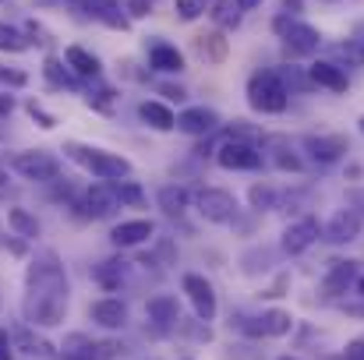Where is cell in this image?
Listing matches in <instances>:
<instances>
[{
    "instance_id": "obj_1",
    "label": "cell",
    "mask_w": 364,
    "mask_h": 360,
    "mask_svg": "<svg viewBox=\"0 0 364 360\" xmlns=\"http://www.w3.org/2000/svg\"><path fill=\"white\" fill-rule=\"evenodd\" d=\"M28 293H25V318L32 325H60L68 315V276L53 251H43L28 265Z\"/></svg>"
},
{
    "instance_id": "obj_2",
    "label": "cell",
    "mask_w": 364,
    "mask_h": 360,
    "mask_svg": "<svg viewBox=\"0 0 364 360\" xmlns=\"http://www.w3.org/2000/svg\"><path fill=\"white\" fill-rule=\"evenodd\" d=\"M247 103L258 114H283L290 103V89L279 71H255L247 82Z\"/></svg>"
},
{
    "instance_id": "obj_3",
    "label": "cell",
    "mask_w": 364,
    "mask_h": 360,
    "mask_svg": "<svg viewBox=\"0 0 364 360\" xmlns=\"http://www.w3.org/2000/svg\"><path fill=\"white\" fill-rule=\"evenodd\" d=\"M68 156L78 163V166H85L92 177H100V180H121L131 173V163L124 159V156H114V152H107V148H89V145H68Z\"/></svg>"
},
{
    "instance_id": "obj_4",
    "label": "cell",
    "mask_w": 364,
    "mask_h": 360,
    "mask_svg": "<svg viewBox=\"0 0 364 360\" xmlns=\"http://www.w3.org/2000/svg\"><path fill=\"white\" fill-rule=\"evenodd\" d=\"M272 28L283 36V43H287V50L290 53H315L318 50V43H322V36H318V28L315 25H308V21H297V18H290V14H279L276 21H272Z\"/></svg>"
},
{
    "instance_id": "obj_5",
    "label": "cell",
    "mask_w": 364,
    "mask_h": 360,
    "mask_svg": "<svg viewBox=\"0 0 364 360\" xmlns=\"http://www.w3.org/2000/svg\"><path fill=\"white\" fill-rule=\"evenodd\" d=\"M11 166L25 177V180H57L60 173V163L50 156V152H14L11 156Z\"/></svg>"
},
{
    "instance_id": "obj_6",
    "label": "cell",
    "mask_w": 364,
    "mask_h": 360,
    "mask_svg": "<svg viewBox=\"0 0 364 360\" xmlns=\"http://www.w3.org/2000/svg\"><path fill=\"white\" fill-rule=\"evenodd\" d=\"M198 212L209 223H230L237 216V198L223 187H205L198 191Z\"/></svg>"
},
{
    "instance_id": "obj_7",
    "label": "cell",
    "mask_w": 364,
    "mask_h": 360,
    "mask_svg": "<svg viewBox=\"0 0 364 360\" xmlns=\"http://www.w3.org/2000/svg\"><path fill=\"white\" fill-rule=\"evenodd\" d=\"M216 159H220L223 170H258V166H262V152H258L251 141H244V138L223 141L220 152H216Z\"/></svg>"
},
{
    "instance_id": "obj_8",
    "label": "cell",
    "mask_w": 364,
    "mask_h": 360,
    "mask_svg": "<svg viewBox=\"0 0 364 360\" xmlns=\"http://www.w3.org/2000/svg\"><path fill=\"white\" fill-rule=\"evenodd\" d=\"M184 293H188V300L195 304V311H198V318H216V293H213V286L202 279V276H195V272H188L184 276Z\"/></svg>"
},
{
    "instance_id": "obj_9",
    "label": "cell",
    "mask_w": 364,
    "mask_h": 360,
    "mask_svg": "<svg viewBox=\"0 0 364 360\" xmlns=\"http://www.w3.org/2000/svg\"><path fill=\"white\" fill-rule=\"evenodd\" d=\"M361 237V216L354 209H340L333 212V219L326 223V240L333 244H350V240Z\"/></svg>"
},
{
    "instance_id": "obj_10",
    "label": "cell",
    "mask_w": 364,
    "mask_h": 360,
    "mask_svg": "<svg viewBox=\"0 0 364 360\" xmlns=\"http://www.w3.org/2000/svg\"><path fill=\"white\" fill-rule=\"evenodd\" d=\"M315 240H318V223L304 216V219H297V223H290V227L283 230V251H287V254H301V251H308Z\"/></svg>"
},
{
    "instance_id": "obj_11",
    "label": "cell",
    "mask_w": 364,
    "mask_h": 360,
    "mask_svg": "<svg viewBox=\"0 0 364 360\" xmlns=\"http://www.w3.org/2000/svg\"><path fill=\"white\" fill-rule=\"evenodd\" d=\"M216 127H220V117H216L213 110H205V107H191V110H184V114L177 117V131L195 134V138H205V134H213Z\"/></svg>"
},
{
    "instance_id": "obj_12",
    "label": "cell",
    "mask_w": 364,
    "mask_h": 360,
    "mask_svg": "<svg viewBox=\"0 0 364 360\" xmlns=\"http://www.w3.org/2000/svg\"><path fill=\"white\" fill-rule=\"evenodd\" d=\"M85 216H92V219H107L114 209H117V191L114 187H107V184H92L89 191H85Z\"/></svg>"
},
{
    "instance_id": "obj_13",
    "label": "cell",
    "mask_w": 364,
    "mask_h": 360,
    "mask_svg": "<svg viewBox=\"0 0 364 360\" xmlns=\"http://www.w3.org/2000/svg\"><path fill=\"white\" fill-rule=\"evenodd\" d=\"M304 145H308V152H311L315 163H336L347 152V138H340V134H318V138L311 134Z\"/></svg>"
},
{
    "instance_id": "obj_14",
    "label": "cell",
    "mask_w": 364,
    "mask_h": 360,
    "mask_svg": "<svg viewBox=\"0 0 364 360\" xmlns=\"http://www.w3.org/2000/svg\"><path fill=\"white\" fill-rule=\"evenodd\" d=\"M308 78H311L315 85L329 89V92H347V75H343V67H336L333 60H315V64L308 67Z\"/></svg>"
},
{
    "instance_id": "obj_15",
    "label": "cell",
    "mask_w": 364,
    "mask_h": 360,
    "mask_svg": "<svg viewBox=\"0 0 364 360\" xmlns=\"http://www.w3.org/2000/svg\"><path fill=\"white\" fill-rule=\"evenodd\" d=\"M89 315H92V322H100L103 329H121L124 322H127V307H124V300H114V297L96 300Z\"/></svg>"
},
{
    "instance_id": "obj_16",
    "label": "cell",
    "mask_w": 364,
    "mask_h": 360,
    "mask_svg": "<svg viewBox=\"0 0 364 360\" xmlns=\"http://www.w3.org/2000/svg\"><path fill=\"white\" fill-rule=\"evenodd\" d=\"M149 64L156 71H163V75H177V71H184V53L177 46H170V43H156L149 50Z\"/></svg>"
},
{
    "instance_id": "obj_17",
    "label": "cell",
    "mask_w": 364,
    "mask_h": 360,
    "mask_svg": "<svg viewBox=\"0 0 364 360\" xmlns=\"http://www.w3.org/2000/svg\"><path fill=\"white\" fill-rule=\"evenodd\" d=\"M156 234V227L149 223V219H127V223H121V227H114V244L117 247H134V244H141V240H149Z\"/></svg>"
},
{
    "instance_id": "obj_18",
    "label": "cell",
    "mask_w": 364,
    "mask_h": 360,
    "mask_svg": "<svg viewBox=\"0 0 364 360\" xmlns=\"http://www.w3.org/2000/svg\"><path fill=\"white\" fill-rule=\"evenodd\" d=\"M195 50H198V57H205L209 64H223L230 43L223 39V32H202V36H195Z\"/></svg>"
},
{
    "instance_id": "obj_19",
    "label": "cell",
    "mask_w": 364,
    "mask_h": 360,
    "mask_svg": "<svg viewBox=\"0 0 364 360\" xmlns=\"http://www.w3.org/2000/svg\"><path fill=\"white\" fill-rule=\"evenodd\" d=\"M138 117L145 120L149 127H156V131H173V127H177L173 110H170V107H163V103H156V99L141 103V107H138Z\"/></svg>"
},
{
    "instance_id": "obj_20",
    "label": "cell",
    "mask_w": 364,
    "mask_h": 360,
    "mask_svg": "<svg viewBox=\"0 0 364 360\" xmlns=\"http://www.w3.org/2000/svg\"><path fill=\"white\" fill-rule=\"evenodd\" d=\"M290 315L287 311H269V315H262V322L258 325H244L251 336H287L290 332Z\"/></svg>"
},
{
    "instance_id": "obj_21",
    "label": "cell",
    "mask_w": 364,
    "mask_h": 360,
    "mask_svg": "<svg viewBox=\"0 0 364 360\" xmlns=\"http://www.w3.org/2000/svg\"><path fill=\"white\" fill-rule=\"evenodd\" d=\"M354 276H358V268H354V261H333V268H329V276H326V293L329 297H336V293H343L350 283H354Z\"/></svg>"
},
{
    "instance_id": "obj_22",
    "label": "cell",
    "mask_w": 364,
    "mask_h": 360,
    "mask_svg": "<svg viewBox=\"0 0 364 360\" xmlns=\"http://www.w3.org/2000/svg\"><path fill=\"white\" fill-rule=\"evenodd\" d=\"M64 60H68V67H71L75 75H85V78H96V75H100V60H96L85 46H68Z\"/></svg>"
},
{
    "instance_id": "obj_23",
    "label": "cell",
    "mask_w": 364,
    "mask_h": 360,
    "mask_svg": "<svg viewBox=\"0 0 364 360\" xmlns=\"http://www.w3.org/2000/svg\"><path fill=\"white\" fill-rule=\"evenodd\" d=\"M209 14H213V21H216V25H223V28H237L244 11L237 7V0H216Z\"/></svg>"
},
{
    "instance_id": "obj_24",
    "label": "cell",
    "mask_w": 364,
    "mask_h": 360,
    "mask_svg": "<svg viewBox=\"0 0 364 360\" xmlns=\"http://www.w3.org/2000/svg\"><path fill=\"white\" fill-rule=\"evenodd\" d=\"M159 209H163L166 216H181V212L188 209V191H184V187H173V184L163 187V191H159Z\"/></svg>"
},
{
    "instance_id": "obj_25",
    "label": "cell",
    "mask_w": 364,
    "mask_h": 360,
    "mask_svg": "<svg viewBox=\"0 0 364 360\" xmlns=\"http://www.w3.org/2000/svg\"><path fill=\"white\" fill-rule=\"evenodd\" d=\"M149 318H152L156 325L177 322V300H173V297H152V300H149Z\"/></svg>"
},
{
    "instance_id": "obj_26",
    "label": "cell",
    "mask_w": 364,
    "mask_h": 360,
    "mask_svg": "<svg viewBox=\"0 0 364 360\" xmlns=\"http://www.w3.org/2000/svg\"><path fill=\"white\" fill-rule=\"evenodd\" d=\"M14 343L25 350V354H36V357H53V347L39 336H32V329H18L14 332Z\"/></svg>"
},
{
    "instance_id": "obj_27",
    "label": "cell",
    "mask_w": 364,
    "mask_h": 360,
    "mask_svg": "<svg viewBox=\"0 0 364 360\" xmlns=\"http://www.w3.org/2000/svg\"><path fill=\"white\" fill-rule=\"evenodd\" d=\"M7 223H11V230H14L18 237H39V223H36V216H28L25 209H11V212H7Z\"/></svg>"
},
{
    "instance_id": "obj_28",
    "label": "cell",
    "mask_w": 364,
    "mask_h": 360,
    "mask_svg": "<svg viewBox=\"0 0 364 360\" xmlns=\"http://www.w3.org/2000/svg\"><path fill=\"white\" fill-rule=\"evenodd\" d=\"M64 357L68 360H100V354H96V347H92L85 336H71V339L64 343Z\"/></svg>"
},
{
    "instance_id": "obj_29",
    "label": "cell",
    "mask_w": 364,
    "mask_h": 360,
    "mask_svg": "<svg viewBox=\"0 0 364 360\" xmlns=\"http://www.w3.org/2000/svg\"><path fill=\"white\" fill-rule=\"evenodd\" d=\"M25 46H28V39H25L18 28H11V25L0 21V50H4V53H21Z\"/></svg>"
},
{
    "instance_id": "obj_30",
    "label": "cell",
    "mask_w": 364,
    "mask_h": 360,
    "mask_svg": "<svg viewBox=\"0 0 364 360\" xmlns=\"http://www.w3.org/2000/svg\"><path fill=\"white\" fill-rule=\"evenodd\" d=\"M114 191H117V202L121 205H141V187L138 184H131V180H121V184H114Z\"/></svg>"
},
{
    "instance_id": "obj_31",
    "label": "cell",
    "mask_w": 364,
    "mask_h": 360,
    "mask_svg": "<svg viewBox=\"0 0 364 360\" xmlns=\"http://www.w3.org/2000/svg\"><path fill=\"white\" fill-rule=\"evenodd\" d=\"M121 272H124V261H103V265L96 268V279H100L103 286H117Z\"/></svg>"
},
{
    "instance_id": "obj_32",
    "label": "cell",
    "mask_w": 364,
    "mask_h": 360,
    "mask_svg": "<svg viewBox=\"0 0 364 360\" xmlns=\"http://www.w3.org/2000/svg\"><path fill=\"white\" fill-rule=\"evenodd\" d=\"M173 11H177L181 21H195V18L205 11V4H202V0H173Z\"/></svg>"
},
{
    "instance_id": "obj_33",
    "label": "cell",
    "mask_w": 364,
    "mask_h": 360,
    "mask_svg": "<svg viewBox=\"0 0 364 360\" xmlns=\"http://www.w3.org/2000/svg\"><path fill=\"white\" fill-rule=\"evenodd\" d=\"M0 85L21 89V85H28V75H25V71H18V67H4V64H0Z\"/></svg>"
},
{
    "instance_id": "obj_34",
    "label": "cell",
    "mask_w": 364,
    "mask_h": 360,
    "mask_svg": "<svg viewBox=\"0 0 364 360\" xmlns=\"http://www.w3.org/2000/svg\"><path fill=\"white\" fill-rule=\"evenodd\" d=\"M272 202H276L272 187H262V184L251 187V205H255V209H272Z\"/></svg>"
},
{
    "instance_id": "obj_35",
    "label": "cell",
    "mask_w": 364,
    "mask_h": 360,
    "mask_svg": "<svg viewBox=\"0 0 364 360\" xmlns=\"http://www.w3.org/2000/svg\"><path fill=\"white\" fill-rule=\"evenodd\" d=\"M46 78H50L53 85H71V78H68V71H64V67H60V60H53V57L46 60Z\"/></svg>"
},
{
    "instance_id": "obj_36",
    "label": "cell",
    "mask_w": 364,
    "mask_h": 360,
    "mask_svg": "<svg viewBox=\"0 0 364 360\" xmlns=\"http://www.w3.org/2000/svg\"><path fill=\"white\" fill-rule=\"evenodd\" d=\"M276 166H279V170H301V159H297V156H287V148H279Z\"/></svg>"
},
{
    "instance_id": "obj_37",
    "label": "cell",
    "mask_w": 364,
    "mask_h": 360,
    "mask_svg": "<svg viewBox=\"0 0 364 360\" xmlns=\"http://www.w3.org/2000/svg\"><path fill=\"white\" fill-rule=\"evenodd\" d=\"M127 11L134 18H145V14H152V0H127Z\"/></svg>"
},
{
    "instance_id": "obj_38",
    "label": "cell",
    "mask_w": 364,
    "mask_h": 360,
    "mask_svg": "<svg viewBox=\"0 0 364 360\" xmlns=\"http://www.w3.org/2000/svg\"><path fill=\"white\" fill-rule=\"evenodd\" d=\"M25 36H28V43H39V46H43V43H50V39H46V32H43L36 21H28V25H25Z\"/></svg>"
},
{
    "instance_id": "obj_39",
    "label": "cell",
    "mask_w": 364,
    "mask_h": 360,
    "mask_svg": "<svg viewBox=\"0 0 364 360\" xmlns=\"http://www.w3.org/2000/svg\"><path fill=\"white\" fill-rule=\"evenodd\" d=\"M28 114H32V117H36V120H39L43 127H53V124H57V120L50 117V114H46V110H43L39 103H28Z\"/></svg>"
},
{
    "instance_id": "obj_40",
    "label": "cell",
    "mask_w": 364,
    "mask_h": 360,
    "mask_svg": "<svg viewBox=\"0 0 364 360\" xmlns=\"http://www.w3.org/2000/svg\"><path fill=\"white\" fill-rule=\"evenodd\" d=\"M85 4L92 7V14H96V18H100L103 11H110V7H117V0H85Z\"/></svg>"
},
{
    "instance_id": "obj_41",
    "label": "cell",
    "mask_w": 364,
    "mask_h": 360,
    "mask_svg": "<svg viewBox=\"0 0 364 360\" xmlns=\"http://www.w3.org/2000/svg\"><path fill=\"white\" fill-rule=\"evenodd\" d=\"M347 360H364V339H358V343L347 347Z\"/></svg>"
},
{
    "instance_id": "obj_42",
    "label": "cell",
    "mask_w": 364,
    "mask_h": 360,
    "mask_svg": "<svg viewBox=\"0 0 364 360\" xmlns=\"http://www.w3.org/2000/svg\"><path fill=\"white\" fill-rule=\"evenodd\" d=\"M0 360H11V339L4 329H0Z\"/></svg>"
},
{
    "instance_id": "obj_43",
    "label": "cell",
    "mask_w": 364,
    "mask_h": 360,
    "mask_svg": "<svg viewBox=\"0 0 364 360\" xmlns=\"http://www.w3.org/2000/svg\"><path fill=\"white\" fill-rule=\"evenodd\" d=\"M163 96H170V99H184V89H173V85H163Z\"/></svg>"
},
{
    "instance_id": "obj_44",
    "label": "cell",
    "mask_w": 364,
    "mask_h": 360,
    "mask_svg": "<svg viewBox=\"0 0 364 360\" xmlns=\"http://www.w3.org/2000/svg\"><path fill=\"white\" fill-rule=\"evenodd\" d=\"M11 110H14V99H11V96H0V117L11 114Z\"/></svg>"
},
{
    "instance_id": "obj_45",
    "label": "cell",
    "mask_w": 364,
    "mask_h": 360,
    "mask_svg": "<svg viewBox=\"0 0 364 360\" xmlns=\"http://www.w3.org/2000/svg\"><path fill=\"white\" fill-rule=\"evenodd\" d=\"M258 4H262V0H237V7H241V11H255Z\"/></svg>"
},
{
    "instance_id": "obj_46",
    "label": "cell",
    "mask_w": 364,
    "mask_h": 360,
    "mask_svg": "<svg viewBox=\"0 0 364 360\" xmlns=\"http://www.w3.org/2000/svg\"><path fill=\"white\" fill-rule=\"evenodd\" d=\"M0 198H7V180L0 177Z\"/></svg>"
},
{
    "instance_id": "obj_47",
    "label": "cell",
    "mask_w": 364,
    "mask_h": 360,
    "mask_svg": "<svg viewBox=\"0 0 364 360\" xmlns=\"http://www.w3.org/2000/svg\"><path fill=\"white\" fill-rule=\"evenodd\" d=\"M358 290H361V293H364V279H358Z\"/></svg>"
},
{
    "instance_id": "obj_48",
    "label": "cell",
    "mask_w": 364,
    "mask_h": 360,
    "mask_svg": "<svg viewBox=\"0 0 364 360\" xmlns=\"http://www.w3.org/2000/svg\"><path fill=\"white\" fill-rule=\"evenodd\" d=\"M279 360H297V357H279Z\"/></svg>"
},
{
    "instance_id": "obj_49",
    "label": "cell",
    "mask_w": 364,
    "mask_h": 360,
    "mask_svg": "<svg viewBox=\"0 0 364 360\" xmlns=\"http://www.w3.org/2000/svg\"><path fill=\"white\" fill-rule=\"evenodd\" d=\"M361 134H364V117H361Z\"/></svg>"
},
{
    "instance_id": "obj_50",
    "label": "cell",
    "mask_w": 364,
    "mask_h": 360,
    "mask_svg": "<svg viewBox=\"0 0 364 360\" xmlns=\"http://www.w3.org/2000/svg\"><path fill=\"white\" fill-rule=\"evenodd\" d=\"M184 360H191V357H184Z\"/></svg>"
}]
</instances>
